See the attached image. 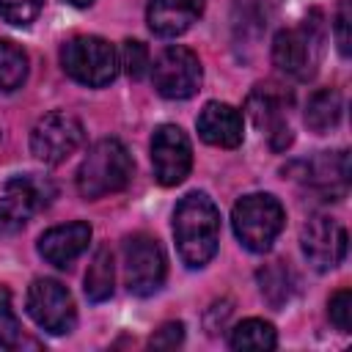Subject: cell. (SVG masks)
<instances>
[{
  "label": "cell",
  "mask_w": 352,
  "mask_h": 352,
  "mask_svg": "<svg viewBox=\"0 0 352 352\" xmlns=\"http://www.w3.org/2000/svg\"><path fill=\"white\" fill-rule=\"evenodd\" d=\"M173 236L179 256L187 267H204L217 253L220 212L206 192H190L173 212Z\"/></svg>",
  "instance_id": "6da1fadb"
},
{
  "label": "cell",
  "mask_w": 352,
  "mask_h": 352,
  "mask_svg": "<svg viewBox=\"0 0 352 352\" xmlns=\"http://www.w3.org/2000/svg\"><path fill=\"white\" fill-rule=\"evenodd\" d=\"M324 52V22L319 11H311L297 28H286L272 41V60L275 66L294 77V80H311L322 63Z\"/></svg>",
  "instance_id": "7a4b0ae2"
},
{
  "label": "cell",
  "mask_w": 352,
  "mask_h": 352,
  "mask_svg": "<svg viewBox=\"0 0 352 352\" xmlns=\"http://www.w3.org/2000/svg\"><path fill=\"white\" fill-rule=\"evenodd\" d=\"M132 170L135 165H132L126 146L116 138H104L88 148L77 170V190L82 198L96 201L102 195L124 190L132 179Z\"/></svg>",
  "instance_id": "3957f363"
},
{
  "label": "cell",
  "mask_w": 352,
  "mask_h": 352,
  "mask_svg": "<svg viewBox=\"0 0 352 352\" xmlns=\"http://www.w3.org/2000/svg\"><path fill=\"white\" fill-rule=\"evenodd\" d=\"M231 223L236 239L248 250L267 253L283 228V206L270 192H250L234 204Z\"/></svg>",
  "instance_id": "277c9868"
},
{
  "label": "cell",
  "mask_w": 352,
  "mask_h": 352,
  "mask_svg": "<svg viewBox=\"0 0 352 352\" xmlns=\"http://www.w3.org/2000/svg\"><path fill=\"white\" fill-rule=\"evenodd\" d=\"M60 66L72 80L102 88L113 82L118 72V52L99 36H74L60 47Z\"/></svg>",
  "instance_id": "5b68a950"
},
{
  "label": "cell",
  "mask_w": 352,
  "mask_h": 352,
  "mask_svg": "<svg viewBox=\"0 0 352 352\" xmlns=\"http://www.w3.org/2000/svg\"><path fill=\"white\" fill-rule=\"evenodd\" d=\"M124 280L138 297L160 292L165 280V253L148 234H132L124 239Z\"/></svg>",
  "instance_id": "8992f818"
},
{
  "label": "cell",
  "mask_w": 352,
  "mask_h": 352,
  "mask_svg": "<svg viewBox=\"0 0 352 352\" xmlns=\"http://www.w3.org/2000/svg\"><path fill=\"white\" fill-rule=\"evenodd\" d=\"M52 184L38 176H14L0 192V236L16 234L52 198Z\"/></svg>",
  "instance_id": "52a82bcc"
},
{
  "label": "cell",
  "mask_w": 352,
  "mask_h": 352,
  "mask_svg": "<svg viewBox=\"0 0 352 352\" xmlns=\"http://www.w3.org/2000/svg\"><path fill=\"white\" fill-rule=\"evenodd\" d=\"M201 60L187 47H165L151 66V80L160 96L165 99H190L201 88Z\"/></svg>",
  "instance_id": "ba28073f"
},
{
  "label": "cell",
  "mask_w": 352,
  "mask_h": 352,
  "mask_svg": "<svg viewBox=\"0 0 352 352\" xmlns=\"http://www.w3.org/2000/svg\"><path fill=\"white\" fill-rule=\"evenodd\" d=\"M28 314L33 316V322L52 333V336H63L74 330L77 322V311H74V300L69 294V289L52 278H36L28 289Z\"/></svg>",
  "instance_id": "9c48e42d"
},
{
  "label": "cell",
  "mask_w": 352,
  "mask_h": 352,
  "mask_svg": "<svg viewBox=\"0 0 352 352\" xmlns=\"http://www.w3.org/2000/svg\"><path fill=\"white\" fill-rule=\"evenodd\" d=\"M82 138H85L82 124L72 113L55 110L36 121V126L30 132V151L36 154V160H41L47 165H58L80 148Z\"/></svg>",
  "instance_id": "30bf717a"
},
{
  "label": "cell",
  "mask_w": 352,
  "mask_h": 352,
  "mask_svg": "<svg viewBox=\"0 0 352 352\" xmlns=\"http://www.w3.org/2000/svg\"><path fill=\"white\" fill-rule=\"evenodd\" d=\"M151 165H154V179L162 187L182 184L192 168V148L187 135L176 124H162L154 129L151 138Z\"/></svg>",
  "instance_id": "8fae6325"
},
{
  "label": "cell",
  "mask_w": 352,
  "mask_h": 352,
  "mask_svg": "<svg viewBox=\"0 0 352 352\" xmlns=\"http://www.w3.org/2000/svg\"><path fill=\"white\" fill-rule=\"evenodd\" d=\"M300 245L314 270H333L346 256V231L327 214H314L302 231Z\"/></svg>",
  "instance_id": "7c38bea8"
},
{
  "label": "cell",
  "mask_w": 352,
  "mask_h": 352,
  "mask_svg": "<svg viewBox=\"0 0 352 352\" xmlns=\"http://www.w3.org/2000/svg\"><path fill=\"white\" fill-rule=\"evenodd\" d=\"M305 168V184H311L324 201H338L349 187V154L341 151H324L311 162H300Z\"/></svg>",
  "instance_id": "4fadbf2b"
},
{
  "label": "cell",
  "mask_w": 352,
  "mask_h": 352,
  "mask_svg": "<svg viewBox=\"0 0 352 352\" xmlns=\"http://www.w3.org/2000/svg\"><path fill=\"white\" fill-rule=\"evenodd\" d=\"M198 135L201 140H206L209 146H220V148H234L242 143L245 135V124L236 107L226 104V102H206L204 110L198 113Z\"/></svg>",
  "instance_id": "5bb4252c"
},
{
  "label": "cell",
  "mask_w": 352,
  "mask_h": 352,
  "mask_svg": "<svg viewBox=\"0 0 352 352\" xmlns=\"http://www.w3.org/2000/svg\"><path fill=\"white\" fill-rule=\"evenodd\" d=\"M88 242H91V226L77 220V223H66L44 231L38 239V253L44 256L47 264L66 270L80 253H85Z\"/></svg>",
  "instance_id": "9a60e30c"
},
{
  "label": "cell",
  "mask_w": 352,
  "mask_h": 352,
  "mask_svg": "<svg viewBox=\"0 0 352 352\" xmlns=\"http://www.w3.org/2000/svg\"><path fill=\"white\" fill-rule=\"evenodd\" d=\"M204 0H151L146 8V22L157 36L173 38L190 30V25L201 16Z\"/></svg>",
  "instance_id": "2e32d148"
},
{
  "label": "cell",
  "mask_w": 352,
  "mask_h": 352,
  "mask_svg": "<svg viewBox=\"0 0 352 352\" xmlns=\"http://www.w3.org/2000/svg\"><path fill=\"white\" fill-rule=\"evenodd\" d=\"M292 96L289 91H283L280 85H256L250 94H248V102H245V110L250 113L253 124L261 126L267 135H272L275 129L280 126H289L286 124V107H289Z\"/></svg>",
  "instance_id": "e0dca14e"
},
{
  "label": "cell",
  "mask_w": 352,
  "mask_h": 352,
  "mask_svg": "<svg viewBox=\"0 0 352 352\" xmlns=\"http://www.w3.org/2000/svg\"><path fill=\"white\" fill-rule=\"evenodd\" d=\"M341 113H344L341 94L336 88H322L305 104V126L316 135H324L341 121Z\"/></svg>",
  "instance_id": "ac0fdd59"
},
{
  "label": "cell",
  "mask_w": 352,
  "mask_h": 352,
  "mask_svg": "<svg viewBox=\"0 0 352 352\" xmlns=\"http://www.w3.org/2000/svg\"><path fill=\"white\" fill-rule=\"evenodd\" d=\"M113 283H116L113 253L107 248H99L88 264V272H85V297L91 302H102V300L113 297Z\"/></svg>",
  "instance_id": "d6986e66"
},
{
  "label": "cell",
  "mask_w": 352,
  "mask_h": 352,
  "mask_svg": "<svg viewBox=\"0 0 352 352\" xmlns=\"http://www.w3.org/2000/svg\"><path fill=\"white\" fill-rule=\"evenodd\" d=\"M231 349H256V352H267L278 344L275 327L264 319H245L231 330L228 338Z\"/></svg>",
  "instance_id": "ffe728a7"
},
{
  "label": "cell",
  "mask_w": 352,
  "mask_h": 352,
  "mask_svg": "<svg viewBox=\"0 0 352 352\" xmlns=\"http://www.w3.org/2000/svg\"><path fill=\"white\" fill-rule=\"evenodd\" d=\"M258 289H261V297L272 305V308H280L292 292H294V278L289 272V267H283L280 261L258 270Z\"/></svg>",
  "instance_id": "44dd1931"
},
{
  "label": "cell",
  "mask_w": 352,
  "mask_h": 352,
  "mask_svg": "<svg viewBox=\"0 0 352 352\" xmlns=\"http://www.w3.org/2000/svg\"><path fill=\"white\" fill-rule=\"evenodd\" d=\"M28 80V55L11 41H0V94L22 88Z\"/></svg>",
  "instance_id": "7402d4cb"
},
{
  "label": "cell",
  "mask_w": 352,
  "mask_h": 352,
  "mask_svg": "<svg viewBox=\"0 0 352 352\" xmlns=\"http://www.w3.org/2000/svg\"><path fill=\"white\" fill-rule=\"evenodd\" d=\"M0 346L3 349H19L25 346V333L22 324L11 308V292L0 286Z\"/></svg>",
  "instance_id": "603a6c76"
},
{
  "label": "cell",
  "mask_w": 352,
  "mask_h": 352,
  "mask_svg": "<svg viewBox=\"0 0 352 352\" xmlns=\"http://www.w3.org/2000/svg\"><path fill=\"white\" fill-rule=\"evenodd\" d=\"M118 66H124V72L132 77V80H140L146 72H148V50L143 41H135V38H126L121 44V55H118Z\"/></svg>",
  "instance_id": "cb8c5ba5"
},
{
  "label": "cell",
  "mask_w": 352,
  "mask_h": 352,
  "mask_svg": "<svg viewBox=\"0 0 352 352\" xmlns=\"http://www.w3.org/2000/svg\"><path fill=\"white\" fill-rule=\"evenodd\" d=\"M41 6H44V0H0V16L8 25L25 28L38 16Z\"/></svg>",
  "instance_id": "d4e9b609"
},
{
  "label": "cell",
  "mask_w": 352,
  "mask_h": 352,
  "mask_svg": "<svg viewBox=\"0 0 352 352\" xmlns=\"http://www.w3.org/2000/svg\"><path fill=\"white\" fill-rule=\"evenodd\" d=\"M327 314H330V322H333L341 333H349V330H352V292H349V289H338V292L330 297Z\"/></svg>",
  "instance_id": "484cf974"
},
{
  "label": "cell",
  "mask_w": 352,
  "mask_h": 352,
  "mask_svg": "<svg viewBox=\"0 0 352 352\" xmlns=\"http://www.w3.org/2000/svg\"><path fill=\"white\" fill-rule=\"evenodd\" d=\"M349 25H352V8H349V0H341V3H338V11H336L333 30H336V44H338V52H341L344 58L352 52V36H349Z\"/></svg>",
  "instance_id": "4316f807"
},
{
  "label": "cell",
  "mask_w": 352,
  "mask_h": 352,
  "mask_svg": "<svg viewBox=\"0 0 352 352\" xmlns=\"http://www.w3.org/2000/svg\"><path fill=\"white\" fill-rule=\"evenodd\" d=\"M184 341V324L182 322H165L154 336H151V346L154 349H176Z\"/></svg>",
  "instance_id": "83f0119b"
},
{
  "label": "cell",
  "mask_w": 352,
  "mask_h": 352,
  "mask_svg": "<svg viewBox=\"0 0 352 352\" xmlns=\"http://www.w3.org/2000/svg\"><path fill=\"white\" fill-rule=\"evenodd\" d=\"M66 3H72V6H77V8H82V6H91L94 0H66Z\"/></svg>",
  "instance_id": "f1b7e54d"
}]
</instances>
